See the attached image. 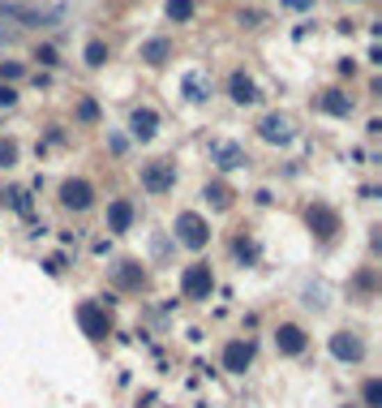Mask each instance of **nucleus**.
Masks as SVG:
<instances>
[{"label":"nucleus","instance_id":"f257e3e1","mask_svg":"<svg viewBox=\"0 0 382 408\" xmlns=\"http://www.w3.org/2000/svg\"><path fill=\"white\" fill-rule=\"evenodd\" d=\"M181 292L189 297V301H202V297H211L215 292V275H211V267H202V262H193L185 275H181Z\"/></svg>","mask_w":382,"mask_h":408},{"label":"nucleus","instance_id":"f03ea898","mask_svg":"<svg viewBox=\"0 0 382 408\" xmlns=\"http://www.w3.org/2000/svg\"><path fill=\"white\" fill-rule=\"evenodd\" d=\"M176 233H181V241H185L189 249H202V245L211 241V228H207V219H202L198 211L176 215Z\"/></svg>","mask_w":382,"mask_h":408},{"label":"nucleus","instance_id":"7ed1b4c3","mask_svg":"<svg viewBox=\"0 0 382 408\" xmlns=\"http://www.w3.org/2000/svg\"><path fill=\"white\" fill-rule=\"evenodd\" d=\"M142 185H146L150 194H168V189L176 185V168L164 164V159H159V164H146V168H142Z\"/></svg>","mask_w":382,"mask_h":408},{"label":"nucleus","instance_id":"20e7f679","mask_svg":"<svg viewBox=\"0 0 382 408\" xmlns=\"http://www.w3.org/2000/svg\"><path fill=\"white\" fill-rule=\"evenodd\" d=\"M78 322H82V331L90 340H104L108 336V310L104 305H95V301H86L82 310H78Z\"/></svg>","mask_w":382,"mask_h":408},{"label":"nucleus","instance_id":"39448f33","mask_svg":"<svg viewBox=\"0 0 382 408\" xmlns=\"http://www.w3.org/2000/svg\"><path fill=\"white\" fill-rule=\"evenodd\" d=\"M305 344H310V340H305V331H301L296 322H284V327L275 331V348L284 352V356H301V352H305Z\"/></svg>","mask_w":382,"mask_h":408},{"label":"nucleus","instance_id":"423d86ee","mask_svg":"<svg viewBox=\"0 0 382 408\" xmlns=\"http://www.w3.org/2000/svg\"><path fill=\"white\" fill-rule=\"evenodd\" d=\"M249 361H253V348H249L245 340H228V348H223V370H228V374H245Z\"/></svg>","mask_w":382,"mask_h":408},{"label":"nucleus","instance_id":"0eeeda50","mask_svg":"<svg viewBox=\"0 0 382 408\" xmlns=\"http://www.w3.org/2000/svg\"><path fill=\"white\" fill-rule=\"evenodd\" d=\"M61 202H65L69 211H86L90 202H95V189H90L86 181H65V185H61Z\"/></svg>","mask_w":382,"mask_h":408},{"label":"nucleus","instance_id":"6e6552de","mask_svg":"<svg viewBox=\"0 0 382 408\" xmlns=\"http://www.w3.org/2000/svg\"><path fill=\"white\" fill-rule=\"evenodd\" d=\"M331 352H335L340 361H361V356H365V344L356 340V336H348V331H340V336H331Z\"/></svg>","mask_w":382,"mask_h":408},{"label":"nucleus","instance_id":"1a4fd4ad","mask_svg":"<svg viewBox=\"0 0 382 408\" xmlns=\"http://www.w3.org/2000/svg\"><path fill=\"white\" fill-rule=\"evenodd\" d=\"M258 130H262V138H266V142H279V146L292 142V125H288L284 116H262Z\"/></svg>","mask_w":382,"mask_h":408},{"label":"nucleus","instance_id":"9d476101","mask_svg":"<svg viewBox=\"0 0 382 408\" xmlns=\"http://www.w3.org/2000/svg\"><path fill=\"white\" fill-rule=\"evenodd\" d=\"M155 125H159V116L150 112V108H138V112L129 116V130H134V138H150V134H155Z\"/></svg>","mask_w":382,"mask_h":408},{"label":"nucleus","instance_id":"9b49d317","mask_svg":"<svg viewBox=\"0 0 382 408\" xmlns=\"http://www.w3.org/2000/svg\"><path fill=\"white\" fill-rule=\"evenodd\" d=\"M228 91H232V99H237V104H253V99H258V91H253V82L245 78V73H232Z\"/></svg>","mask_w":382,"mask_h":408},{"label":"nucleus","instance_id":"f8f14e48","mask_svg":"<svg viewBox=\"0 0 382 408\" xmlns=\"http://www.w3.org/2000/svg\"><path fill=\"white\" fill-rule=\"evenodd\" d=\"M322 112H331V116H348V112H352V99L340 95V91H326V95H322Z\"/></svg>","mask_w":382,"mask_h":408},{"label":"nucleus","instance_id":"ddd939ff","mask_svg":"<svg viewBox=\"0 0 382 408\" xmlns=\"http://www.w3.org/2000/svg\"><path fill=\"white\" fill-rule=\"evenodd\" d=\"M185 95L193 99V104H202V99L211 95V78H207V73H189V78H185Z\"/></svg>","mask_w":382,"mask_h":408},{"label":"nucleus","instance_id":"4468645a","mask_svg":"<svg viewBox=\"0 0 382 408\" xmlns=\"http://www.w3.org/2000/svg\"><path fill=\"white\" fill-rule=\"evenodd\" d=\"M168 52H172V43H168V39H150V43L142 47V61H146V65H164Z\"/></svg>","mask_w":382,"mask_h":408},{"label":"nucleus","instance_id":"2eb2a0df","mask_svg":"<svg viewBox=\"0 0 382 408\" xmlns=\"http://www.w3.org/2000/svg\"><path fill=\"white\" fill-rule=\"evenodd\" d=\"M108 219H112V233H125V228L134 223V207H129V202H112Z\"/></svg>","mask_w":382,"mask_h":408},{"label":"nucleus","instance_id":"dca6fc26","mask_svg":"<svg viewBox=\"0 0 382 408\" xmlns=\"http://www.w3.org/2000/svg\"><path fill=\"white\" fill-rule=\"evenodd\" d=\"M211 150H215V159H219V168H241V164H245V155H241L237 146H228V142H215Z\"/></svg>","mask_w":382,"mask_h":408},{"label":"nucleus","instance_id":"f3484780","mask_svg":"<svg viewBox=\"0 0 382 408\" xmlns=\"http://www.w3.org/2000/svg\"><path fill=\"white\" fill-rule=\"evenodd\" d=\"M310 228H322V237H331V233L340 228V219L331 215L326 207H314V211H310Z\"/></svg>","mask_w":382,"mask_h":408},{"label":"nucleus","instance_id":"a211bd4d","mask_svg":"<svg viewBox=\"0 0 382 408\" xmlns=\"http://www.w3.org/2000/svg\"><path fill=\"white\" fill-rule=\"evenodd\" d=\"M361 404H365V408H382V378H365V387H361Z\"/></svg>","mask_w":382,"mask_h":408},{"label":"nucleus","instance_id":"6ab92c4d","mask_svg":"<svg viewBox=\"0 0 382 408\" xmlns=\"http://www.w3.org/2000/svg\"><path fill=\"white\" fill-rule=\"evenodd\" d=\"M168 17L172 22H189L193 17V0H168Z\"/></svg>","mask_w":382,"mask_h":408},{"label":"nucleus","instance_id":"aec40b11","mask_svg":"<svg viewBox=\"0 0 382 408\" xmlns=\"http://www.w3.org/2000/svg\"><path fill=\"white\" fill-rule=\"evenodd\" d=\"M104 61H108V47L99 43V39H90L86 43V65H104Z\"/></svg>","mask_w":382,"mask_h":408},{"label":"nucleus","instance_id":"412c9836","mask_svg":"<svg viewBox=\"0 0 382 408\" xmlns=\"http://www.w3.org/2000/svg\"><path fill=\"white\" fill-rule=\"evenodd\" d=\"M13 159H17V146L13 142H0V168H9Z\"/></svg>","mask_w":382,"mask_h":408},{"label":"nucleus","instance_id":"4be33fe9","mask_svg":"<svg viewBox=\"0 0 382 408\" xmlns=\"http://www.w3.org/2000/svg\"><path fill=\"white\" fill-rule=\"evenodd\" d=\"M120 284H125V288H134V284H138V271H134V262H125V271H120Z\"/></svg>","mask_w":382,"mask_h":408},{"label":"nucleus","instance_id":"5701e85b","mask_svg":"<svg viewBox=\"0 0 382 408\" xmlns=\"http://www.w3.org/2000/svg\"><path fill=\"white\" fill-rule=\"evenodd\" d=\"M17 104V91L13 86H0V108H13Z\"/></svg>","mask_w":382,"mask_h":408},{"label":"nucleus","instance_id":"b1692460","mask_svg":"<svg viewBox=\"0 0 382 408\" xmlns=\"http://www.w3.org/2000/svg\"><path fill=\"white\" fill-rule=\"evenodd\" d=\"M207 198H215V202H219V207H228V189H223V185H215V189H207Z\"/></svg>","mask_w":382,"mask_h":408}]
</instances>
